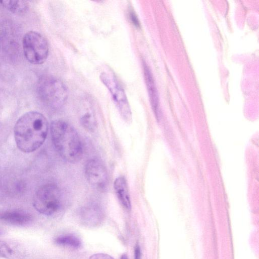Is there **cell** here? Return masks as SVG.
Masks as SVG:
<instances>
[{"label":"cell","instance_id":"cell-1","mask_svg":"<svg viewBox=\"0 0 259 259\" xmlns=\"http://www.w3.org/2000/svg\"><path fill=\"white\" fill-rule=\"evenodd\" d=\"M48 122L41 113L28 112L22 115L14 126V137L18 148L23 152H32L45 142L48 132Z\"/></svg>","mask_w":259,"mask_h":259},{"label":"cell","instance_id":"cell-2","mask_svg":"<svg viewBox=\"0 0 259 259\" xmlns=\"http://www.w3.org/2000/svg\"><path fill=\"white\" fill-rule=\"evenodd\" d=\"M51 133L53 144L63 159L70 163L80 160L81 143L77 132L71 125L63 120H55L51 125Z\"/></svg>","mask_w":259,"mask_h":259},{"label":"cell","instance_id":"cell-3","mask_svg":"<svg viewBox=\"0 0 259 259\" xmlns=\"http://www.w3.org/2000/svg\"><path fill=\"white\" fill-rule=\"evenodd\" d=\"M36 93L40 100L52 109L61 108L68 97L65 84L59 78L51 75L40 77L36 85Z\"/></svg>","mask_w":259,"mask_h":259},{"label":"cell","instance_id":"cell-4","mask_svg":"<svg viewBox=\"0 0 259 259\" xmlns=\"http://www.w3.org/2000/svg\"><path fill=\"white\" fill-rule=\"evenodd\" d=\"M61 201L59 188L54 184H48L37 189L33 198V205L39 213L50 215L58 211Z\"/></svg>","mask_w":259,"mask_h":259},{"label":"cell","instance_id":"cell-5","mask_svg":"<svg viewBox=\"0 0 259 259\" xmlns=\"http://www.w3.org/2000/svg\"><path fill=\"white\" fill-rule=\"evenodd\" d=\"M24 56L27 60L33 64H41L49 55V46L46 38L39 33L29 31L22 39Z\"/></svg>","mask_w":259,"mask_h":259},{"label":"cell","instance_id":"cell-6","mask_svg":"<svg viewBox=\"0 0 259 259\" xmlns=\"http://www.w3.org/2000/svg\"><path fill=\"white\" fill-rule=\"evenodd\" d=\"M100 78L111 94L122 118L126 122H131L132 112L126 96L115 76L110 73L103 72L100 74Z\"/></svg>","mask_w":259,"mask_h":259},{"label":"cell","instance_id":"cell-7","mask_svg":"<svg viewBox=\"0 0 259 259\" xmlns=\"http://www.w3.org/2000/svg\"><path fill=\"white\" fill-rule=\"evenodd\" d=\"M84 172L87 181L93 187L102 191L106 188L108 181L107 171L100 160L92 158L88 160Z\"/></svg>","mask_w":259,"mask_h":259},{"label":"cell","instance_id":"cell-8","mask_svg":"<svg viewBox=\"0 0 259 259\" xmlns=\"http://www.w3.org/2000/svg\"><path fill=\"white\" fill-rule=\"evenodd\" d=\"M82 222L85 224L92 226L98 224L103 219V211L99 205L90 204L83 207L80 211Z\"/></svg>","mask_w":259,"mask_h":259},{"label":"cell","instance_id":"cell-9","mask_svg":"<svg viewBox=\"0 0 259 259\" xmlns=\"http://www.w3.org/2000/svg\"><path fill=\"white\" fill-rule=\"evenodd\" d=\"M0 220L14 225L24 226L31 221L32 217L22 211L11 210L1 212Z\"/></svg>","mask_w":259,"mask_h":259},{"label":"cell","instance_id":"cell-10","mask_svg":"<svg viewBox=\"0 0 259 259\" xmlns=\"http://www.w3.org/2000/svg\"><path fill=\"white\" fill-rule=\"evenodd\" d=\"M143 66L145 81L151 106L155 114H158L159 107L158 97L154 81L149 67L145 63L143 64Z\"/></svg>","mask_w":259,"mask_h":259},{"label":"cell","instance_id":"cell-11","mask_svg":"<svg viewBox=\"0 0 259 259\" xmlns=\"http://www.w3.org/2000/svg\"><path fill=\"white\" fill-rule=\"evenodd\" d=\"M114 188L121 205L127 210H130L131 203L125 179L122 177L116 178L114 183Z\"/></svg>","mask_w":259,"mask_h":259},{"label":"cell","instance_id":"cell-12","mask_svg":"<svg viewBox=\"0 0 259 259\" xmlns=\"http://www.w3.org/2000/svg\"><path fill=\"white\" fill-rule=\"evenodd\" d=\"M0 4L11 12L17 15L24 14L28 9V4L24 1H0Z\"/></svg>","mask_w":259,"mask_h":259},{"label":"cell","instance_id":"cell-13","mask_svg":"<svg viewBox=\"0 0 259 259\" xmlns=\"http://www.w3.org/2000/svg\"><path fill=\"white\" fill-rule=\"evenodd\" d=\"M23 254L20 251L9 243L0 240V257L6 259H21Z\"/></svg>","mask_w":259,"mask_h":259},{"label":"cell","instance_id":"cell-14","mask_svg":"<svg viewBox=\"0 0 259 259\" xmlns=\"http://www.w3.org/2000/svg\"><path fill=\"white\" fill-rule=\"evenodd\" d=\"M80 121L82 126L89 132H94L97 127L94 113L91 108H87L83 111Z\"/></svg>","mask_w":259,"mask_h":259},{"label":"cell","instance_id":"cell-15","mask_svg":"<svg viewBox=\"0 0 259 259\" xmlns=\"http://www.w3.org/2000/svg\"><path fill=\"white\" fill-rule=\"evenodd\" d=\"M55 242L59 245L78 248L81 245V242L77 236L72 234L60 235L55 239Z\"/></svg>","mask_w":259,"mask_h":259},{"label":"cell","instance_id":"cell-16","mask_svg":"<svg viewBox=\"0 0 259 259\" xmlns=\"http://www.w3.org/2000/svg\"><path fill=\"white\" fill-rule=\"evenodd\" d=\"M89 259H114V258L106 253H97L92 255Z\"/></svg>","mask_w":259,"mask_h":259},{"label":"cell","instance_id":"cell-17","mask_svg":"<svg viewBox=\"0 0 259 259\" xmlns=\"http://www.w3.org/2000/svg\"><path fill=\"white\" fill-rule=\"evenodd\" d=\"M141 252L140 246L137 244L135 246L134 250V258L135 259H141Z\"/></svg>","mask_w":259,"mask_h":259},{"label":"cell","instance_id":"cell-18","mask_svg":"<svg viewBox=\"0 0 259 259\" xmlns=\"http://www.w3.org/2000/svg\"><path fill=\"white\" fill-rule=\"evenodd\" d=\"M120 259H128L127 255L125 254H123L121 256Z\"/></svg>","mask_w":259,"mask_h":259}]
</instances>
